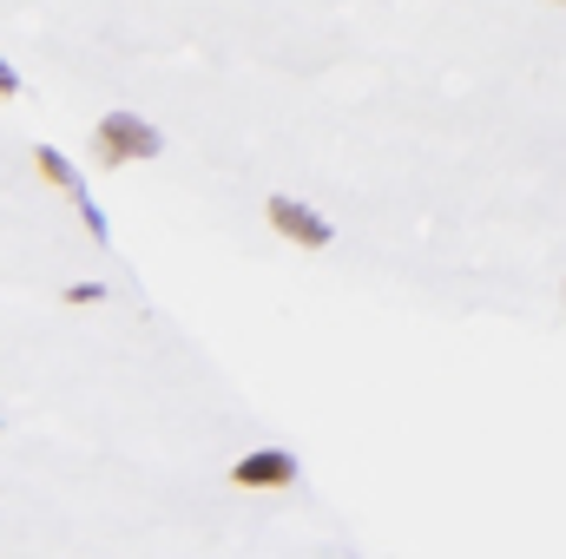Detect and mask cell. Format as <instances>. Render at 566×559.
Instances as JSON below:
<instances>
[{"mask_svg": "<svg viewBox=\"0 0 566 559\" xmlns=\"http://www.w3.org/2000/svg\"><path fill=\"white\" fill-rule=\"evenodd\" d=\"M33 165H40V178H46V184H60V191H66V198L80 204V218H86V231H93V238L106 244V238H113V231H106V211L93 204V191H86V178L73 171V158H66L60 145H40V151H33Z\"/></svg>", "mask_w": 566, "mask_h": 559, "instance_id": "2", "label": "cell"}, {"mask_svg": "<svg viewBox=\"0 0 566 559\" xmlns=\"http://www.w3.org/2000/svg\"><path fill=\"white\" fill-rule=\"evenodd\" d=\"M165 139H158V126H145L139 113H106L99 126H93V158L99 165H133V158H158Z\"/></svg>", "mask_w": 566, "mask_h": 559, "instance_id": "1", "label": "cell"}, {"mask_svg": "<svg viewBox=\"0 0 566 559\" xmlns=\"http://www.w3.org/2000/svg\"><path fill=\"white\" fill-rule=\"evenodd\" d=\"M0 99H20V73H13L7 60H0Z\"/></svg>", "mask_w": 566, "mask_h": 559, "instance_id": "6", "label": "cell"}, {"mask_svg": "<svg viewBox=\"0 0 566 559\" xmlns=\"http://www.w3.org/2000/svg\"><path fill=\"white\" fill-rule=\"evenodd\" d=\"M99 296H106L99 283H66V303H73V309H86V303H99Z\"/></svg>", "mask_w": 566, "mask_h": 559, "instance_id": "5", "label": "cell"}, {"mask_svg": "<svg viewBox=\"0 0 566 559\" xmlns=\"http://www.w3.org/2000/svg\"><path fill=\"white\" fill-rule=\"evenodd\" d=\"M560 7H566V0H560Z\"/></svg>", "mask_w": 566, "mask_h": 559, "instance_id": "7", "label": "cell"}, {"mask_svg": "<svg viewBox=\"0 0 566 559\" xmlns=\"http://www.w3.org/2000/svg\"><path fill=\"white\" fill-rule=\"evenodd\" d=\"M264 218L277 224L290 244H303V251H323V244L336 238V224H329L323 211H310V204H296V198H283V191L271 198V204H264Z\"/></svg>", "mask_w": 566, "mask_h": 559, "instance_id": "3", "label": "cell"}, {"mask_svg": "<svg viewBox=\"0 0 566 559\" xmlns=\"http://www.w3.org/2000/svg\"><path fill=\"white\" fill-rule=\"evenodd\" d=\"M560 289H566V283H560Z\"/></svg>", "mask_w": 566, "mask_h": 559, "instance_id": "8", "label": "cell"}, {"mask_svg": "<svg viewBox=\"0 0 566 559\" xmlns=\"http://www.w3.org/2000/svg\"><path fill=\"white\" fill-rule=\"evenodd\" d=\"M231 481H238V487H258V494L290 487V481H296V454H290V447H258V454H244V461L231 467Z\"/></svg>", "mask_w": 566, "mask_h": 559, "instance_id": "4", "label": "cell"}]
</instances>
